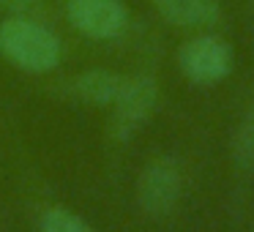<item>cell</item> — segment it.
<instances>
[{"label":"cell","instance_id":"obj_7","mask_svg":"<svg viewBox=\"0 0 254 232\" xmlns=\"http://www.w3.org/2000/svg\"><path fill=\"white\" fill-rule=\"evenodd\" d=\"M128 77L118 71H107V68H90V71H82L77 79H74V93L82 101L96 107H112L115 99L121 96L123 85H126Z\"/></svg>","mask_w":254,"mask_h":232},{"label":"cell","instance_id":"obj_3","mask_svg":"<svg viewBox=\"0 0 254 232\" xmlns=\"http://www.w3.org/2000/svg\"><path fill=\"white\" fill-rule=\"evenodd\" d=\"M178 66L197 85H216L232 71V47L219 36H197L178 52Z\"/></svg>","mask_w":254,"mask_h":232},{"label":"cell","instance_id":"obj_6","mask_svg":"<svg viewBox=\"0 0 254 232\" xmlns=\"http://www.w3.org/2000/svg\"><path fill=\"white\" fill-rule=\"evenodd\" d=\"M153 6L167 22L181 28H208L221 17L216 0H153Z\"/></svg>","mask_w":254,"mask_h":232},{"label":"cell","instance_id":"obj_12","mask_svg":"<svg viewBox=\"0 0 254 232\" xmlns=\"http://www.w3.org/2000/svg\"><path fill=\"white\" fill-rule=\"evenodd\" d=\"M252 232H254V230H252Z\"/></svg>","mask_w":254,"mask_h":232},{"label":"cell","instance_id":"obj_8","mask_svg":"<svg viewBox=\"0 0 254 232\" xmlns=\"http://www.w3.org/2000/svg\"><path fill=\"white\" fill-rule=\"evenodd\" d=\"M232 161L238 170L252 172L254 170V101L243 112L235 134H232Z\"/></svg>","mask_w":254,"mask_h":232},{"label":"cell","instance_id":"obj_1","mask_svg":"<svg viewBox=\"0 0 254 232\" xmlns=\"http://www.w3.org/2000/svg\"><path fill=\"white\" fill-rule=\"evenodd\" d=\"M0 52L30 74H47L61 63V41L36 19L11 17L0 25Z\"/></svg>","mask_w":254,"mask_h":232},{"label":"cell","instance_id":"obj_4","mask_svg":"<svg viewBox=\"0 0 254 232\" xmlns=\"http://www.w3.org/2000/svg\"><path fill=\"white\" fill-rule=\"evenodd\" d=\"M181 167L172 159H156L142 170L137 180V202L148 216H164L181 197Z\"/></svg>","mask_w":254,"mask_h":232},{"label":"cell","instance_id":"obj_10","mask_svg":"<svg viewBox=\"0 0 254 232\" xmlns=\"http://www.w3.org/2000/svg\"><path fill=\"white\" fill-rule=\"evenodd\" d=\"M0 8H6L11 17L36 19L44 11V3H41V0H0Z\"/></svg>","mask_w":254,"mask_h":232},{"label":"cell","instance_id":"obj_5","mask_svg":"<svg viewBox=\"0 0 254 232\" xmlns=\"http://www.w3.org/2000/svg\"><path fill=\"white\" fill-rule=\"evenodd\" d=\"M66 14L71 28L88 39H115L128 22L121 0H68Z\"/></svg>","mask_w":254,"mask_h":232},{"label":"cell","instance_id":"obj_11","mask_svg":"<svg viewBox=\"0 0 254 232\" xmlns=\"http://www.w3.org/2000/svg\"><path fill=\"white\" fill-rule=\"evenodd\" d=\"M249 3H254V0H249Z\"/></svg>","mask_w":254,"mask_h":232},{"label":"cell","instance_id":"obj_2","mask_svg":"<svg viewBox=\"0 0 254 232\" xmlns=\"http://www.w3.org/2000/svg\"><path fill=\"white\" fill-rule=\"evenodd\" d=\"M156 101H159V85L153 77H128L123 85L121 96L112 104V117H110V137L115 142L131 139L139 128L148 123L153 115Z\"/></svg>","mask_w":254,"mask_h":232},{"label":"cell","instance_id":"obj_9","mask_svg":"<svg viewBox=\"0 0 254 232\" xmlns=\"http://www.w3.org/2000/svg\"><path fill=\"white\" fill-rule=\"evenodd\" d=\"M41 232H96L77 213L66 208H50L41 216Z\"/></svg>","mask_w":254,"mask_h":232}]
</instances>
